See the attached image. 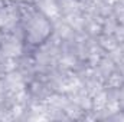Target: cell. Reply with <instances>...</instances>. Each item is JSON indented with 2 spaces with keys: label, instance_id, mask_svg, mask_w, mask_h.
Instances as JSON below:
<instances>
[{
  "label": "cell",
  "instance_id": "1",
  "mask_svg": "<svg viewBox=\"0 0 124 122\" xmlns=\"http://www.w3.org/2000/svg\"><path fill=\"white\" fill-rule=\"evenodd\" d=\"M52 32H54V27L51 20L39 12L32 14L29 20H26L25 29H23V37L29 46L40 47L49 40V37L52 36Z\"/></svg>",
  "mask_w": 124,
  "mask_h": 122
}]
</instances>
